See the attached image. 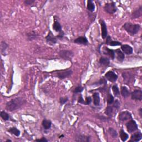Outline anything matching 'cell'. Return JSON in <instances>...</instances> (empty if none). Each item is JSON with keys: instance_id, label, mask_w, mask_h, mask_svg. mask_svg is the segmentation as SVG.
Segmentation results:
<instances>
[{"instance_id": "6", "label": "cell", "mask_w": 142, "mask_h": 142, "mask_svg": "<svg viewBox=\"0 0 142 142\" xmlns=\"http://www.w3.org/2000/svg\"><path fill=\"white\" fill-rule=\"evenodd\" d=\"M72 70H66L63 71H58L57 72V76L61 79L66 78L70 77L72 74Z\"/></svg>"}, {"instance_id": "45", "label": "cell", "mask_w": 142, "mask_h": 142, "mask_svg": "<svg viewBox=\"0 0 142 142\" xmlns=\"http://www.w3.org/2000/svg\"><path fill=\"white\" fill-rule=\"evenodd\" d=\"M6 142H11V140H7Z\"/></svg>"}, {"instance_id": "22", "label": "cell", "mask_w": 142, "mask_h": 142, "mask_svg": "<svg viewBox=\"0 0 142 142\" xmlns=\"http://www.w3.org/2000/svg\"><path fill=\"white\" fill-rule=\"evenodd\" d=\"M51 124H52V122L50 120L44 119L42 122V125H43L44 129L46 130L49 129L51 128Z\"/></svg>"}, {"instance_id": "13", "label": "cell", "mask_w": 142, "mask_h": 142, "mask_svg": "<svg viewBox=\"0 0 142 142\" xmlns=\"http://www.w3.org/2000/svg\"><path fill=\"white\" fill-rule=\"evenodd\" d=\"M103 53L104 54L108 55L109 57L113 59L115 58V52L113 50L104 47L103 48Z\"/></svg>"}, {"instance_id": "20", "label": "cell", "mask_w": 142, "mask_h": 142, "mask_svg": "<svg viewBox=\"0 0 142 142\" xmlns=\"http://www.w3.org/2000/svg\"><path fill=\"white\" fill-rule=\"evenodd\" d=\"M121 94L124 98H127L130 95L129 91L128 90L127 87L125 86L122 87L121 88Z\"/></svg>"}, {"instance_id": "11", "label": "cell", "mask_w": 142, "mask_h": 142, "mask_svg": "<svg viewBox=\"0 0 142 142\" xmlns=\"http://www.w3.org/2000/svg\"><path fill=\"white\" fill-rule=\"evenodd\" d=\"M100 23L101 25L102 30V37L103 39H105L107 37V29H106V24L103 20H100Z\"/></svg>"}, {"instance_id": "16", "label": "cell", "mask_w": 142, "mask_h": 142, "mask_svg": "<svg viewBox=\"0 0 142 142\" xmlns=\"http://www.w3.org/2000/svg\"><path fill=\"white\" fill-rule=\"evenodd\" d=\"M142 138V134L141 132H137L133 134L131 137V139L130 142H138Z\"/></svg>"}, {"instance_id": "42", "label": "cell", "mask_w": 142, "mask_h": 142, "mask_svg": "<svg viewBox=\"0 0 142 142\" xmlns=\"http://www.w3.org/2000/svg\"><path fill=\"white\" fill-rule=\"evenodd\" d=\"M78 102L79 103H83V104H84V99L83 98H82V97L81 96H80L79 97V99H78Z\"/></svg>"}, {"instance_id": "44", "label": "cell", "mask_w": 142, "mask_h": 142, "mask_svg": "<svg viewBox=\"0 0 142 142\" xmlns=\"http://www.w3.org/2000/svg\"><path fill=\"white\" fill-rule=\"evenodd\" d=\"M139 114H140V116H141V117H142V109H141V108L139 109Z\"/></svg>"}, {"instance_id": "3", "label": "cell", "mask_w": 142, "mask_h": 142, "mask_svg": "<svg viewBox=\"0 0 142 142\" xmlns=\"http://www.w3.org/2000/svg\"><path fill=\"white\" fill-rule=\"evenodd\" d=\"M59 55L62 58L66 60H71L74 55V53L71 51L61 50L59 52Z\"/></svg>"}, {"instance_id": "2", "label": "cell", "mask_w": 142, "mask_h": 142, "mask_svg": "<svg viewBox=\"0 0 142 142\" xmlns=\"http://www.w3.org/2000/svg\"><path fill=\"white\" fill-rule=\"evenodd\" d=\"M123 28L125 29L126 31L130 35H134L136 34L141 28V26L139 24H135L130 23V22H127L124 24Z\"/></svg>"}, {"instance_id": "18", "label": "cell", "mask_w": 142, "mask_h": 142, "mask_svg": "<svg viewBox=\"0 0 142 142\" xmlns=\"http://www.w3.org/2000/svg\"><path fill=\"white\" fill-rule=\"evenodd\" d=\"M74 43L86 45L88 43V40L85 37H80L74 40Z\"/></svg>"}, {"instance_id": "34", "label": "cell", "mask_w": 142, "mask_h": 142, "mask_svg": "<svg viewBox=\"0 0 142 142\" xmlns=\"http://www.w3.org/2000/svg\"><path fill=\"white\" fill-rule=\"evenodd\" d=\"M109 45H110L111 46H117L121 45V43H120V42L118 41H111L110 42V43H109Z\"/></svg>"}, {"instance_id": "25", "label": "cell", "mask_w": 142, "mask_h": 142, "mask_svg": "<svg viewBox=\"0 0 142 142\" xmlns=\"http://www.w3.org/2000/svg\"><path fill=\"white\" fill-rule=\"evenodd\" d=\"M8 131L10 133H11V134H14L15 135H16V136H17V137H18L20 135V133H21L20 131L15 127H12V128H10L8 130Z\"/></svg>"}, {"instance_id": "26", "label": "cell", "mask_w": 142, "mask_h": 142, "mask_svg": "<svg viewBox=\"0 0 142 142\" xmlns=\"http://www.w3.org/2000/svg\"><path fill=\"white\" fill-rule=\"evenodd\" d=\"M7 47H8L7 44L5 42L2 41L1 42V51L2 54H3V55H6V51L7 48Z\"/></svg>"}, {"instance_id": "38", "label": "cell", "mask_w": 142, "mask_h": 142, "mask_svg": "<svg viewBox=\"0 0 142 142\" xmlns=\"http://www.w3.org/2000/svg\"><path fill=\"white\" fill-rule=\"evenodd\" d=\"M68 98L67 97H65V98H60V103H61V104H63L66 103V102L67 101Z\"/></svg>"}, {"instance_id": "14", "label": "cell", "mask_w": 142, "mask_h": 142, "mask_svg": "<svg viewBox=\"0 0 142 142\" xmlns=\"http://www.w3.org/2000/svg\"><path fill=\"white\" fill-rule=\"evenodd\" d=\"M123 52L126 54H131L133 53V48L128 44H124L121 46Z\"/></svg>"}, {"instance_id": "5", "label": "cell", "mask_w": 142, "mask_h": 142, "mask_svg": "<svg viewBox=\"0 0 142 142\" xmlns=\"http://www.w3.org/2000/svg\"><path fill=\"white\" fill-rule=\"evenodd\" d=\"M126 126L129 133H133L138 129V125L136 122L133 119H131L127 122V123L126 124Z\"/></svg>"}, {"instance_id": "27", "label": "cell", "mask_w": 142, "mask_h": 142, "mask_svg": "<svg viewBox=\"0 0 142 142\" xmlns=\"http://www.w3.org/2000/svg\"><path fill=\"white\" fill-rule=\"evenodd\" d=\"M87 9L90 12H93L95 9V5L92 0H89L87 2Z\"/></svg>"}, {"instance_id": "12", "label": "cell", "mask_w": 142, "mask_h": 142, "mask_svg": "<svg viewBox=\"0 0 142 142\" xmlns=\"http://www.w3.org/2000/svg\"><path fill=\"white\" fill-rule=\"evenodd\" d=\"M142 15V7L141 6L139 7V8L136 9V10L132 13V15H131V18L132 19L137 18L141 17Z\"/></svg>"}, {"instance_id": "4", "label": "cell", "mask_w": 142, "mask_h": 142, "mask_svg": "<svg viewBox=\"0 0 142 142\" xmlns=\"http://www.w3.org/2000/svg\"><path fill=\"white\" fill-rule=\"evenodd\" d=\"M104 9L106 12L110 14H113L117 11V7L114 2L106 3L104 6Z\"/></svg>"}, {"instance_id": "31", "label": "cell", "mask_w": 142, "mask_h": 142, "mask_svg": "<svg viewBox=\"0 0 142 142\" xmlns=\"http://www.w3.org/2000/svg\"><path fill=\"white\" fill-rule=\"evenodd\" d=\"M0 115H1V117L5 121H8L9 118H10V116H9V115L6 112H4V111H2Z\"/></svg>"}, {"instance_id": "29", "label": "cell", "mask_w": 142, "mask_h": 142, "mask_svg": "<svg viewBox=\"0 0 142 142\" xmlns=\"http://www.w3.org/2000/svg\"><path fill=\"white\" fill-rule=\"evenodd\" d=\"M113 112V107L111 106H108L106 108L105 110V114L108 116H110Z\"/></svg>"}, {"instance_id": "37", "label": "cell", "mask_w": 142, "mask_h": 142, "mask_svg": "<svg viewBox=\"0 0 142 142\" xmlns=\"http://www.w3.org/2000/svg\"><path fill=\"white\" fill-rule=\"evenodd\" d=\"M91 102H92V98L90 97H87L86 98V101H84V104H89Z\"/></svg>"}, {"instance_id": "39", "label": "cell", "mask_w": 142, "mask_h": 142, "mask_svg": "<svg viewBox=\"0 0 142 142\" xmlns=\"http://www.w3.org/2000/svg\"><path fill=\"white\" fill-rule=\"evenodd\" d=\"M35 1H33V0H26V1H24V3L26 5H30V4H32Z\"/></svg>"}, {"instance_id": "8", "label": "cell", "mask_w": 142, "mask_h": 142, "mask_svg": "<svg viewBox=\"0 0 142 142\" xmlns=\"http://www.w3.org/2000/svg\"><path fill=\"white\" fill-rule=\"evenodd\" d=\"M118 118L120 121L124 122L127 121V120L132 119V116L130 113L128 112V111H124V112L119 113Z\"/></svg>"}, {"instance_id": "30", "label": "cell", "mask_w": 142, "mask_h": 142, "mask_svg": "<svg viewBox=\"0 0 142 142\" xmlns=\"http://www.w3.org/2000/svg\"><path fill=\"white\" fill-rule=\"evenodd\" d=\"M108 132H109V133H110V135L113 138H116L117 135H118V134H117L116 130L114 129L113 128H109Z\"/></svg>"}, {"instance_id": "15", "label": "cell", "mask_w": 142, "mask_h": 142, "mask_svg": "<svg viewBox=\"0 0 142 142\" xmlns=\"http://www.w3.org/2000/svg\"><path fill=\"white\" fill-rule=\"evenodd\" d=\"M27 37L28 41H33V40L37 38V37H38V35L36 31H32L27 33Z\"/></svg>"}, {"instance_id": "10", "label": "cell", "mask_w": 142, "mask_h": 142, "mask_svg": "<svg viewBox=\"0 0 142 142\" xmlns=\"http://www.w3.org/2000/svg\"><path fill=\"white\" fill-rule=\"evenodd\" d=\"M132 99L137 101L142 100V91L141 90H135L132 93Z\"/></svg>"}, {"instance_id": "40", "label": "cell", "mask_w": 142, "mask_h": 142, "mask_svg": "<svg viewBox=\"0 0 142 142\" xmlns=\"http://www.w3.org/2000/svg\"><path fill=\"white\" fill-rule=\"evenodd\" d=\"M59 35L57 36V38H59V39H62V38L63 37V36H64V32H63V31H61V32H59Z\"/></svg>"}, {"instance_id": "19", "label": "cell", "mask_w": 142, "mask_h": 142, "mask_svg": "<svg viewBox=\"0 0 142 142\" xmlns=\"http://www.w3.org/2000/svg\"><path fill=\"white\" fill-rule=\"evenodd\" d=\"M75 141L77 142H89L90 141V138L87 136H85V135L79 134L77 135L76 138H75Z\"/></svg>"}, {"instance_id": "24", "label": "cell", "mask_w": 142, "mask_h": 142, "mask_svg": "<svg viewBox=\"0 0 142 142\" xmlns=\"http://www.w3.org/2000/svg\"><path fill=\"white\" fill-rule=\"evenodd\" d=\"M120 137H121V139L122 141L125 142L128 139L129 135L123 129H121L120 131Z\"/></svg>"}, {"instance_id": "41", "label": "cell", "mask_w": 142, "mask_h": 142, "mask_svg": "<svg viewBox=\"0 0 142 142\" xmlns=\"http://www.w3.org/2000/svg\"><path fill=\"white\" fill-rule=\"evenodd\" d=\"M36 142H48L47 140L45 138H42L41 139H36Z\"/></svg>"}, {"instance_id": "35", "label": "cell", "mask_w": 142, "mask_h": 142, "mask_svg": "<svg viewBox=\"0 0 142 142\" xmlns=\"http://www.w3.org/2000/svg\"><path fill=\"white\" fill-rule=\"evenodd\" d=\"M83 90V88L81 86H78L77 87L75 88L74 89V92L75 93H81L82 91Z\"/></svg>"}, {"instance_id": "32", "label": "cell", "mask_w": 142, "mask_h": 142, "mask_svg": "<svg viewBox=\"0 0 142 142\" xmlns=\"http://www.w3.org/2000/svg\"><path fill=\"white\" fill-rule=\"evenodd\" d=\"M112 90H113V93H114V94L115 95V96H117V95H118L119 94V90L117 86L116 85L113 86L112 87Z\"/></svg>"}, {"instance_id": "9", "label": "cell", "mask_w": 142, "mask_h": 142, "mask_svg": "<svg viewBox=\"0 0 142 142\" xmlns=\"http://www.w3.org/2000/svg\"><path fill=\"white\" fill-rule=\"evenodd\" d=\"M105 77L106 79H108L109 81L112 82H115L118 78V75L115 74L114 72H113V71H109V72L106 73Z\"/></svg>"}, {"instance_id": "28", "label": "cell", "mask_w": 142, "mask_h": 142, "mask_svg": "<svg viewBox=\"0 0 142 142\" xmlns=\"http://www.w3.org/2000/svg\"><path fill=\"white\" fill-rule=\"evenodd\" d=\"M99 62H100V63L102 64V65H104L106 66L109 65L110 63L109 59L108 58H106V57H101L99 59Z\"/></svg>"}, {"instance_id": "43", "label": "cell", "mask_w": 142, "mask_h": 142, "mask_svg": "<svg viewBox=\"0 0 142 142\" xmlns=\"http://www.w3.org/2000/svg\"><path fill=\"white\" fill-rule=\"evenodd\" d=\"M111 41V38L110 36H108L106 37V44H109V43H110V42Z\"/></svg>"}, {"instance_id": "17", "label": "cell", "mask_w": 142, "mask_h": 142, "mask_svg": "<svg viewBox=\"0 0 142 142\" xmlns=\"http://www.w3.org/2000/svg\"><path fill=\"white\" fill-rule=\"evenodd\" d=\"M115 54L117 55V59L120 62H122L125 58V55L124 53L120 50V49H117L115 51Z\"/></svg>"}, {"instance_id": "33", "label": "cell", "mask_w": 142, "mask_h": 142, "mask_svg": "<svg viewBox=\"0 0 142 142\" xmlns=\"http://www.w3.org/2000/svg\"><path fill=\"white\" fill-rule=\"evenodd\" d=\"M107 102L108 104H111L113 103V102H114V97H113V95L112 94L108 95Z\"/></svg>"}, {"instance_id": "1", "label": "cell", "mask_w": 142, "mask_h": 142, "mask_svg": "<svg viewBox=\"0 0 142 142\" xmlns=\"http://www.w3.org/2000/svg\"><path fill=\"white\" fill-rule=\"evenodd\" d=\"M25 103L26 101L23 98H15L11 99L6 103V109L10 112H13V111L16 110L22 107Z\"/></svg>"}, {"instance_id": "21", "label": "cell", "mask_w": 142, "mask_h": 142, "mask_svg": "<svg viewBox=\"0 0 142 142\" xmlns=\"http://www.w3.org/2000/svg\"><path fill=\"white\" fill-rule=\"evenodd\" d=\"M53 30H54L56 32H60L61 31H62L61 25L59 23V22L55 19V18L54 19V22L53 25Z\"/></svg>"}, {"instance_id": "36", "label": "cell", "mask_w": 142, "mask_h": 142, "mask_svg": "<svg viewBox=\"0 0 142 142\" xmlns=\"http://www.w3.org/2000/svg\"><path fill=\"white\" fill-rule=\"evenodd\" d=\"M113 106V107H114L115 109H118L120 106V104H119V101H118V100H115V101L114 102Z\"/></svg>"}, {"instance_id": "23", "label": "cell", "mask_w": 142, "mask_h": 142, "mask_svg": "<svg viewBox=\"0 0 142 142\" xmlns=\"http://www.w3.org/2000/svg\"><path fill=\"white\" fill-rule=\"evenodd\" d=\"M93 102L95 106H99L100 103V97L99 94L98 93H94L93 95Z\"/></svg>"}, {"instance_id": "7", "label": "cell", "mask_w": 142, "mask_h": 142, "mask_svg": "<svg viewBox=\"0 0 142 142\" xmlns=\"http://www.w3.org/2000/svg\"><path fill=\"white\" fill-rule=\"evenodd\" d=\"M46 40L47 43L50 45H54V44L57 43V37L54 36L53 33L51 31H49L48 35L46 37Z\"/></svg>"}]
</instances>
